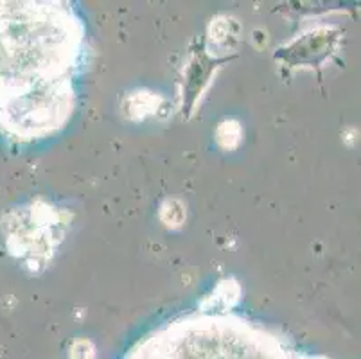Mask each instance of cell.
Wrapping results in <instances>:
<instances>
[{"label":"cell","instance_id":"obj_1","mask_svg":"<svg viewBox=\"0 0 361 359\" xmlns=\"http://www.w3.org/2000/svg\"><path fill=\"white\" fill-rule=\"evenodd\" d=\"M183 325L147 340L128 359H314L302 358L271 336L228 322Z\"/></svg>","mask_w":361,"mask_h":359}]
</instances>
